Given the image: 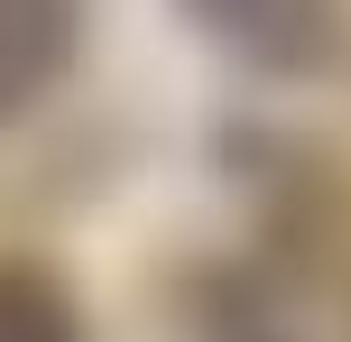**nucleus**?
<instances>
[{
	"label": "nucleus",
	"mask_w": 351,
	"mask_h": 342,
	"mask_svg": "<svg viewBox=\"0 0 351 342\" xmlns=\"http://www.w3.org/2000/svg\"><path fill=\"white\" fill-rule=\"evenodd\" d=\"M74 47V0H0V121L56 84Z\"/></svg>",
	"instance_id": "obj_1"
},
{
	"label": "nucleus",
	"mask_w": 351,
	"mask_h": 342,
	"mask_svg": "<svg viewBox=\"0 0 351 342\" xmlns=\"http://www.w3.org/2000/svg\"><path fill=\"white\" fill-rule=\"evenodd\" d=\"M194 10H204L231 47H250V56H268V65H287V56H305V47L324 37L333 0H194Z\"/></svg>",
	"instance_id": "obj_2"
},
{
	"label": "nucleus",
	"mask_w": 351,
	"mask_h": 342,
	"mask_svg": "<svg viewBox=\"0 0 351 342\" xmlns=\"http://www.w3.org/2000/svg\"><path fill=\"white\" fill-rule=\"evenodd\" d=\"M0 342H84L65 287L37 269H0Z\"/></svg>",
	"instance_id": "obj_3"
}]
</instances>
